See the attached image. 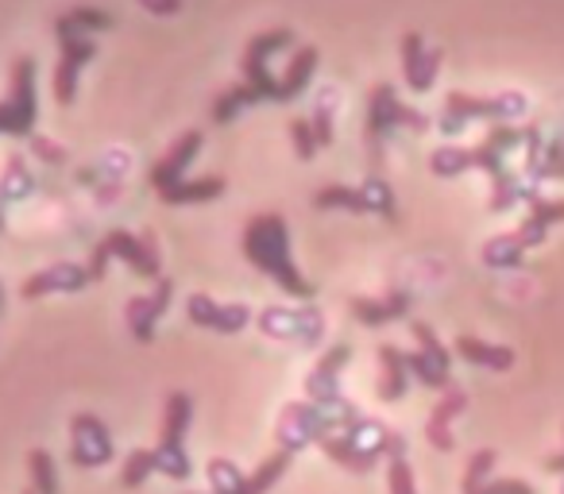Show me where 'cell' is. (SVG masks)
<instances>
[{
    "label": "cell",
    "mask_w": 564,
    "mask_h": 494,
    "mask_svg": "<svg viewBox=\"0 0 564 494\" xmlns=\"http://www.w3.org/2000/svg\"><path fill=\"white\" fill-rule=\"evenodd\" d=\"M522 143H525V128L495 124L484 135V143H476V147H437L430 155V171L437 178H456L464 171H487L491 174V201L487 205H491V212H507L522 197L525 201L538 197V189L522 186V178L507 171V155L514 147H522Z\"/></svg>",
    "instance_id": "1"
},
{
    "label": "cell",
    "mask_w": 564,
    "mask_h": 494,
    "mask_svg": "<svg viewBox=\"0 0 564 494\" xmlns=\"http://www.w3.org/2000/svg\"><path fill=\"white\" fill-rule=\"evenodd\" d=\"M240 243H243V255L251 260V267L263 271L267 278H274L291 298H302V301L314 298V283L302 278V271L294 267V260H291V232H286V220H282L279 212H259V217H251Z\"/></svg>",
    "instance_id": "2"
},
{
    "label": "cell",
    "mask_w": 564,
    "mask_h": 494,
    "mask_svg": "<svg viewBox=\"0 0 564 494\" xmlns=\"http://www.w3.org/2000/svg\"><path fill=\"white\" fill-rule=\"evenodd\" d=\"M394 128H410V132H425L430 128V117L417 109H410V105L399 101V94H394L391 86H376L368 97V124H364V143H368V155L371 163H383V143L387 135L394 132Z\"/></svg>",
    "instance_id": "3"
},
{
    "label": "cell",
    "mask_w": 564,
    "mask_h": 494,
    "mask_svg": "<svg viewBox=\"0 0 564 494\" xmlns=\"http://www.w3.org/2000/svg\"><path fill=\"white\" fill-rule=\"evenodd\" d=\"M530 109L522 94H495V97H471V94H448L445 97V117H441V132L456 135L468 120H491V124H510Z\"/></svg>",
    "instance_id": "4"
},
{
    "label": "cell",
    "mask_w": 564,
    "mask_h": 494,
    "mask_svg": "<svg viewBox=\"0 0 564 494\" xmlns=\"http://www.w3.org/2000/svg\"><path fill=\"white\" fill-rule=\"evenodd\" d=\"M189 414H194V402L189 394L174 391L166 398V409H163V437H159V448H155V471L166 479H178L186 483L189 479V455H186V432H189Z\"/></svg>",
    "instance_id": "5"
},
{
    "label": "cell",
    "mask_w": 564,
    "mask_h": 494,
    "mask_svg": "<svg viewBox=\"0 0 564 494\" xmlns=\"http://www.w3.org/2000/svg\"><path fill=\"white\" fill-rule=\"evenodd\" d=\"M35 112H40V101H35V63L28 55H20L17 63H12L9 101H0V132L32 140Z\"/></svg>",
    "instance_id": "6"
},
{
    "label": "cell",
    "mask_w": 564,
    "mask_h": 494,
    "mask_svg": "<svg viewBox=\"0 0 564 494\" xmlns=\"http://www.w3.org/2000/svg\"><path fill=\"white\" fill-rule=\"evenodd\" d=\"M291 43H294L291 28H271V32H259L256 40L243 47V58H240L243 86L256 89L259 101H279V78H271V70H267V58H271L274 51L291 47Z\"/></svg>",
    "instance_id": "7"
},
{
    "label": "cell",
    "mask_w": 564,
    "mask_h": 494,
    "mask_svg": "<svg viewBox=\"0 0 564 494\" xmlns=\"http://www.w3.org/2000/svg\"><path fill=\"white\" fill-rule=\"evenodd\" d=\"M259 329L274 340H299V344H317L325 337V317L314 306L286 309V306H267L259 314Z\"/></svg>",
    "instance_id": "8"
},
{
    "label": "cell",
    "mask_w": 564,
    "mask_h": 494,
    "mask_svg": "<svg viewBox=\"0 0 564 494\" xmlns=\"http://www.w3.org/2000/svg\"><path fill=\"white\" fill-rule=\"evenodd\" d=\"M101 243L109 248L112 260H124L140 278H148V283H159V278H163V263H159L155 232L132 235V232H124V228H112V232L105 235Z\"/></svg>",
    "instance_id": "9"
},
{
    "label": "cell",
    "mask_w": 564,
    "mask_h": 494,
    "mask_svg": "<svg viewBox=\"0 0 564 494\" xmlns=\"http://www.w3.org/2000/svg\"><path fill=\"white\" fill-rule=\"evenodd\" d=\"M70 455L78 468H105L112 463V437L97 414H78L70 421Z\"/></svg>",
    "instance_id": "10"
},
{
    "label": "cell",
    "mask_w": 564,
    "mask_h": 494,
    "mask_svg": "<svg viewBox=\"0 0 564 494\" xmlns=\"http://www.w3.org/2000/svg\"><path fill=\"white\" fill-rule=\"evenodd\" d=\"M58 40V66H55V101L70 105L78 94V74L86 63H94L97 43L89 35H55Z\"/></svg>",
    "instance_id": "11"
},
{
    "label": "cell",
    "mask_w": 564,
    "mask_h": 494,
    "mask_svg": "<svg viewBox=\"0 0 564 494\" xmlns=\"http://www.w3.org/2000/svg\"><path fill=\"white\" fill-rule=\"evenodd\" d=\"M186 314H189V321H194V325L213 329V332H225V337L243 332V329H248V321H251L248 306H240V301H232V306H220V301H213L209 294H189Z\"/></svg>",
    "instance_id": "12"
},
{
    "label": "cell",
    "mask_w": 564,
    "mask_h": 494,
    "mask_svg": "<svg viewBox=\"0 0 564 494\" xmlns=\"http://www.w3.org/2000/svg\"><path fill=\"white\" fill-rule=\"evenodd\" d=\"M441 51L437 47H425V40L417 32L402 35V78L414 94H430L433 81H437L441 70Z\"/></svg>",
    "instance_id": "13"
},
{
    "label": "cell",
    "mask_w": 564,
    "mask_h": 494,
    "mask_svg": "<svg viewBox=\"0 0 564 494\" xmlns=\"http://www.w3.org/2000/svg\"><path fill=\"white\" fill-rule=\"evenodd\" d=\"M171 298H174V283L171 278H159L155 290L128 301V309H124L128 329H132V337L140 340V344H151V340H155V325H159V317L166 314Z\"/></svg>",
    "instance_id": "14"
},
{
    "label": "cell",
    "mask_w": 564,
    "mask_h": 494,
    "mask_svg": "<svg viewBox=\"0 0 564 494\" xmlns=\"http://www.w3.org/2000/svg\"><path fill=\"white\" fill-rule=\"evenodd\" d=\"M94 283L89 278V267H82V263H55V267H43L40 275L24 278V286H20V298L24 301H35V298H47V294H78L86 290V286Z\"/></svg>",
    "instance_id": "15"
},
{
    "label": "cell",
    "mask_w": 564,
    "mask_h": 494,
    "mask_svg": "<svg viewBox=\"0 0 564 494\" xmlns=\"http://www.w3.org/2000/svg\"><path fill=\"white\" fill-rule=\"evenodd\" d=\"M348 360H352V348H348V344L329 348V352H325V360L310 371L306 398L317 402V406H337V402L345 398V394H340V371H345Z\"/></svg>",
    "instance_id": "16"
},
{
    "label": "cell",
    "mask_w": 564,
    "mask_h": 494,
    "mask_svg": "<svg viewBox=\"0 0 564 494\" xmlns=\"http://www.w3.org/2000/svg\"><path fill=\"white\" fill-rule=\"evenodd\" d=\"M197 151H202V132H182L178 140L166 147V155L151 166V189H155V194H166L171 186H178Z\"/></svg>",
    "instance_id": "17"
},
{
    "label": "cell",
    "mask_w": 564,
    "mask_h": 494,
    "mask_svg": "<svg viewBox=\"0 0 564 494\" xmlns=\"http://www.w3.org/2000/svg\"><path fill=\"white\" fill-rule=\"evenodd\" d=\"M464 409H468V391L453 383L441 394L437 406H433L430 421H425V440H430L437 452H453V417H460Z\"/></svg>",
    "instance_id": "18"
},
{
    "label": "cell",
    "mask_w": 564,
    "mask_h": 494,
    "mask_svg": "<svg viewBox=\"0 0 564 494\" xmlns=\"http://www.w3.org/2000/svg\"><path fill=\"white\" fill-rule=\"evenodd\" d=\"M410 306H414V298H410L406 290H391L383 294V298H352V317L360 325H368V329H379V325H391L399 321V317L410 314Z\"/></svg>",
    "instance_id": "19"
},
{
    "label": "cell",
    "mask_w": 564,
    "mask_h": 494,
    "mask_svg": "<svg viewBox=\"0 0 564 494\" xmlns=\"http://www.w3.org/2000/svg\"><path fill=\"white\" fill-rule=\"evenodd\" d=\"M564 220V201H545V197H533L530 201V217L522 220V228H518V243H522L525 252L530 248H538V243H545L549 228L561 224Z\"/></svg>",
    "instance_id": "20"
},
{
    "label": "cell",
    "mask_w": 564,
    "mask_h": 494,
    "mask_svg": "<svg viewBox=\"0 0 564 494\" xmlns=\"http://www.w3.org/2000/svg\"><path fill=\"white\" fill-rule=\"evenodd\" d=\"M322 452L329 455L333 463H340V468L356 471V475H364V471H371L379 463V452L364 448L360 440H352L348 432H329V437L322 440Z\"/></svg>",
    "instance_id": "21"
},
{
    "label": "cell",
    "mask_w": 564,
    "mask_h": 494,
    "mask_svg": "<svg viewBox=\"0 0 564 494\" xmlns=\"http://www.w3.org/2000/svg\"><path fill=\"white\" fill-rule=\"evenodd\" d=\"M379 398L383 402H402L406 394V383H410V367H406V352H399L394 344H383L379 348Z\"/></svg>",
    "instance_id": "22"
},
{
    "label": "cell",
    "mask_w": 564,
    "mask_h": 494,
    "mask_svg": "<svg viewBox=\"0 0 564 494\" xmlns=\"http://www.w3.org/2000/svg\"><path fill=\"white\" fill-rule=\"evenodd\" d=\"M456 355L476 367H487V371H510L514 367V352L502 344H487L479 337H456Z\"/></svg>",
    "instance_id": "23"
},
{
    "label": "cell",
    "mask_w": 564,
    "mask_h": 494,
    "mask_svg": "<svg viewBox=\"0 0 564 494\" xmlns=\"http://www.w3.org/2000/svg\"><path fill=\"white\" fill-rule=\"evenodd\" d=\"M314 70H317V47L294 51L291 66H286V74L279 78V101L286 105V101H294V97L306 94V86H310V78H314Z\"/></svg>",
    "instance_id": "24"
},
{
    "label": "cell",
    "mask_w": 564,
    "mask_h": 494,
    "mask_svg": "<svg viewBox=\"0 0 564 494\" xmlns=\"http://www.w3.org/2000/svg\"><path fill=\"white\" fill-rule=\"evenodd\" d=\"M225 194V178H194V182H186L182 178L178 186H171L166 194H159L166 205H202V201H213V197H220Z\"/></svg>",
    "instance_id": "25"
},
{
    "label": "cell",
    "mask_w": 564,
    "mask_h": 494,
    "mask_svg": "<svg viewBox=\"0 0 564 494\" xmlns=\"http://www.w3.org/2000/svg\"><path fill=\"white\" fill-rule=\"evenodd\" d=\"M112 17L105 9H89V4H78V9L63 12L55 20V35H82V32H109Z\"/></svg>",
    "instance_id": "26"
},
{
    "label": "cell",
    "mask_w": 564,
    "mask_h": 494,
    "mask_svg": "<svg viewBox=\"0 0 564 494\" xmlns=\"http://www.w3.org/2000/svg\"><path fill=\"white\" fill-rule=\"evenodd\" d=\"M525 260V248L518 243L514 232H502V235H491V240L484 243V263L495 271H514L522 267Z\"/></svg>",
    "instance_id": "27"
},
{
    "label": "cell",
    "mask_w": 564,
    "mask_h": 494,
    "mask_svg": "<svg viewBox=\"0 0 564 494\" xmlns=\"http://www.w3.org/2000/svg\"><path fill=\"white\" fill-rule=\"evenodd\" d=\"M317 209H348V212H371L364 186H322L314 194Z\"/></svg>",
    "instance_id": "28"
},
{
    "label": "cell",
    "mask_w": 564,
    "mask_h": 494,
    "mask_svg": "<svg viewBox=\"0 0 564 494\" xmlns=\"http://www.w3.org/2000/svg\"><path fill=\"white\" fill-rule=\"evenodd\" d=\"M259 101V94L251 86H232V89H225V94H217V101H213V124H228V120L236 117V112H243L248 105H256Z\"/></svg>",
    "instance_id": "29"
},
{
    "label": "cell",
    "mask_w": 564,
    "mask_h": 494,
    "mask_svg": "<svg viewBox=\"0 0 564 494\" xmlns=\"http://www.w3.org/2000/svg\"><path fill=\"white\" fill-rule=\"evenodd\" d=\"M35 186V178L28 174L24 158L12 155L9 166H4V174H0V201H20V197H28Z\"/></svg>",
    "instance_id": "30"
},
{
    "label": "cell",
    "mask_w": 564,
    "mask_h": 494,
    "mask_svg": "<svg viewBox=\"0 0 564 494\" xmlns=\"http://www.w3.org/2000/svg\"><path fill=\"white\" fill-rule=\"evenodd\" d=\"M205 471H209V483H213L209 494H248V475L232 460H209Z\"/></svg>",
    "instance_id": "31"
},
{
    "label": "cell",
    "mask_w": 564,
    "mask_h": 494,
    "mask_svg": "<svg viewBox=\"0 0 564 494\" xmlns=\"http://www.w3.org/2000/svg\"><path fill=\"white\" fill-rule=\"evenodd\" d=\"M286 468H291V452H282V448H279V452L267 455V460L248 475V494H267L274 483H279Z\"/></svg>",
    "instance_id": "32"
},
{
    "label": "cell",
    "mask_w": 564,
    "mask_h": 494,
    "mask_svg": "<svg viewBox=\"0 0 564 494\" xmlns=\"http://www.w3.org/2000/svg\"><path fill=\"white\" fill-rule=\"evenodd\" d=\"M28 471H32V491L35 494H58V471H55L51 452H43V448L28 452Z\"/></svg>",
    "instance_id": "33"
},
{
    "label": "cell",
    "mask_w": 564,
    "mask_h": 494,
    "mask_svg": "<svg viewBox=\"0 0 564 494\" xmlns=\"http://www.w3.org/2000/svg\"><path fill=\"white\" fill-rule=\"evenodd\" d=\"M151 471H155V448H135L124 460V468H120V483H124L128 491H135V486L148 483Z\"/></svg>",
    "instance_id": "34"
},
{
    "label": "cell",
    "mask_w": 564,
    "mask_h": 494,
    "mask_svg": "<svg viewBox=\"0 0 564 494\" xmlns=\"http://www.w3.org/2000/svg\"><path fill=\"white\" fill-rule=\"evenodd\" d=\"M491 468H495V448H479V452L468 460V468H464L460 494H484V486H487V475H491Z\"/></svg>",
    "instance_id": "35"
},
{
    "label": "cell",
    "mask_w": 564,
    "mask_h": 494,
    "mask_svg": "<svg viewBox=\"0 0 564 494\" xmlns=\"http://www.w3.org/2000/svg\"><path fill=\"white\" fill-rule=\"evenodd\" d=\"M410 332H414V340H417V352L422 355H430L433 363H437L441 371H453V355H448V348L437 340V332L430 329L425 321H414L410 325Z\"/></svg>",
    "instance_id": "36"
},
{
    "label": "cell",
    "mask_w": 564,
    "mask_h": 494,
    "mask_svg": "<svg viewBox=\"0 0 564 494\" xmlns=\"http://www.w3.org/2000/svg\"><path fill=\"white\" fill-rule=\"evenodd\" d=\"M364 197H368V209L379 212L383 220H399V205H394V189L383 178H368L364 182Z\"/></svg>",
    "instance_id": "37"
},
{
    "label": "cell",
    "mask_w": 564,
    "mask_h": 494,
    "mask_svg": "<svg viewBox=\"0 0 564 494\" xmlns=\"http://www.w3.org/2000/svg\"><path fill=\"white\" fill-rule=\"evenodd\" d=\"M291 140H294V155L302 158V163H310V158L317 155V135H314V128H310V120L306 117H294L291 120Z\"/></svg>",
    "instance_id": "38"
},
{
    "label": "cell",
    "mask_w": 564,
    "mask_h": 494,
    "mask_svg": "<svg viewBox=\"0 0 564 494\" xmlns=\"http://www.w3.org/2000/svg\"><path fill=\"white\" fill-rule=\"evenodd\" d=\"M310 128H314V135H317V147H329L333 143V94H325L322 101H317L314 117H310Z\"/></svg>",
    "instance_id": "39"
},
{
    "label": "cell",
    "mask_w": 564,
    "mask_h": 494,
    "mask_svg": "<svg viewBox=\"0 0 564 494\" xmlns=\"http://www.w3.org/2000/svg\"><path fill=\"white\" fill-rule=\"evenodd\" d=\"M387 491H391V494H417L414 471H410L406 455H402V460H391V463H387Z\"/></svg>",
    "instance_id": "40"
},
{
    "label": "cell",
    "mask_w": 564,
    "mask_h": 494,
    "mask_svg": "<svg viewBox=\"0 0 564 494\" xmlns=\"http://www.w3.org/2000/svg\"><path fill=\"white\" fill-rule=\"evenodd\" d=\"M28 143H32V151L43 158V163H63V158H66V151L58 147V143H51L47 135H32Z\"/></svg>",
    "instance_id": "41"
},
{
    "label": "cell",
    "mask_w": 564,
    "mask_h": 494,
    "mask_svg": "<svg viewBox=\"0 0 564 494\" xmlns=\"http://www.w3.org/2000/svg\"><path fill=\"white\" fill-rule=\"evenodd\" d=\"M109 260H112L109 248H105V243H97L94 255H89V263H86V267H89V278H94V283H101V278H105V271H109Z\"/></svg>",
    "instance_id": "42"
},
{
    "label": "cell",
    "mask_w": 564,
    "mask_h": 494,
    "mask_svg": "<svg viewBox=\"0 0 564 494\" xmlns=\"http://www.w3.org/2000/svg\"><path fill=\"white\" fill-rule=\"evenodd\" d=\"M140 4L155 17H178L182 12V0H140Z\"/></svg>",
    "instance_id": "43"
},
{
    "label": "cell",
    "mask_w": 564,
    "mask_h": 494,
    "mask_svg": "<svg viewBox=\"0 0 564 494\" xmlns=\"http://www.w3.org/2000/svg\"><path fill=\"white\" fill-rule=\"evenodd\" d=\"M545 468H549V471H564V452H561V455H549Z\"/></svg>",
    "instance_id": "44"
},
{
    "label": "cell",
    "mask_w": 564,
    "mask_h": 494,
    "mask_svg": "<svg viewBox=\"0 0 564 494\" xmlns=\"http://www.w3.org/2000/svg\"><path fill=\"white\" fill-rule=\"evenodd\" d=\"M0 309H4V286H0Z\"/></svg>",
    "instance_id": "45"
},
{
    "label": "cell",
    "mask_w": 564,
    "mask_h": 494,
    "mask_svg": "<svg viewBox=\"0 0 564 494\" xmlns=\"http://www.w3.org/2000/svg\"><path fill=\"white\" fill-rule=\"evenodd\" d=\"M0 232H4V217H0Z\"/></svg>",
    "instance_id": "46"
},
{
    "label": "cell",
    "mask_w": 564,
    "mask_h": 494,
    "mask_svg": "<svg viewBox=\"0 0 564 494\" xmlns=\"http://www.w3.org/2000/svg\"><path fill=\"white\" fill-rule=\"evenodd\" d=\"M561 494H564V486H561Z\"/></svg>",
    "instance_id": "47"
}]
</instances>
